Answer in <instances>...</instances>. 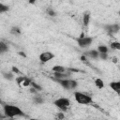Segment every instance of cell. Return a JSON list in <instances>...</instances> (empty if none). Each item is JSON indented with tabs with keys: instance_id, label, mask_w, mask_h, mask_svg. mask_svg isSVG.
<instances>
[{
	"instance_id": "cell-1",
	"label": "cell",
	"mask_w": 120,
	"mask_h": 120,
	"mask_svg": "<svg viewBox=\"0 0 120 120\" xmlns=\"http://www.w3.org/2000/svg\"><path fill=\"white\" fill-rule=\"evenodd\" d=\"M4 113L7 117L13 118L16 116H24L23 112L17 106L10 105V104H6L4 105Z\"/></svg>"
},
{
	"instance_id": "cell-2",
	"label": "cell",
	"mask_w": 120,
	"mask_h": 120,
	"mask_svg": "<svg viewBox=\"0 0 120 120\" xmlns=\"http://www.w3.org/2000/svg\"><path fill=\"white\" fill-rule=\"evenodd\" d=\"M74 97H75V100L79 103V104H82V105H86V104H90L92 103V98L84 93L82 92H75L74 93Z\"/></svg>"
},
{
	"instance_id": "cell-3",
	"label": "cell",
	"mask_w": 120,
	"mask_h": 120,
	"mask_svg": "<svg viewBox=\"0 0 120 120\" xmlns=\"http://www.w3.org/2000/svg\"><path fill=\"white\" fill-rule=\"evenodd\" d=\"M56 82H58V83L65 89L67 90H72L75 89L78 86V82L74 80L71 79H66V80H55Z\"/></svg>"
},
{
	"instance_id": "cell-4",
	"label": "cell",
	"mask_w": 120,
	"mask_h": 120,
	"mask_svg": "<svg viewBox=\"0 0 120 120\" xmlns=\"http://www.w3.org/2000/svg\"><path fill=\"white\" fill-rule=\"evenodd\" d=\"M53 104L58 108L60 109L61 111L65 112L68 109V107L70 106V100L67 98H57L56 100H54Z\"/></svg>"
},
{
	"instance_id": "cell-5",
	"label": "cell",
	"mask_w": 120,
	"mask_h": 120,
	"mask_svg": "<svg viewBox=\"0 0 120 120\" xmlns=\"http://www.w3.org/2000/svg\"><path fill=\"white\" fill-rule=\"evenodd\" d=\"M76 41L78 43V45L81 48H87L92 44L93 41V38L91 37H83V38H77Z\"/></svg>"
},
{
	"instance_id": "cell-6",
	"label": "cell",
	"mask_w": 120,
	"mask_h": 120,
	"mask_svg": "<svg viewBox=\"0 0 120 120\" xmlns=\"http://www.w3.org/2000/svg\"><path fill=\"white\" fill-rule=\"evenodd\" d=\"M105 31L110 34V35H114L119 32L120 30V25L118 23H112V24H106L104 25Z\"/></svg>"
},
{
	"instance_id": "cell-7",
	"label": "cell",
	"mask_w": 120,
	"mask_h": 120,
	"mask_svg": "<svg viewBox=\"0 0 120 120\" xmlns=\"http://www.w3.org/2000/svg\"><path fill=\"white\" fill-rule=\"evenodd\" d=\"M54 57V54L51 52H44L39 54V60L41 63H47Z\"/></svg>"
},
{
	"instance_id": "cell-8",
	"label": "cell",
	"mask_w": 120,
	"mask_h": 120,
	"mask_svg": "<svg viewBox=\"0 0 120 120\" xmlns=\"http://www.w3.org/2000/svg\"><path fill=\"white\" fill-rule=\"evenodd\" d=\"M83 55L88 56V57L93 58V59H98L99 57V52H98V50H90V51L85 52L83 53Z\"/></svg>"
},
{
	"instance_id": "cell-9",
	"label": "cell",
	"mask_w": 120,
	"mask_h": 120,
	"mask_svg": "<svg viewBox=\"0 0 120 120\" xmlns=\"http://www.w3.org/2000/svg\"><path fill=\"white\" fill-rule=\"evenodd\" d=\"M69 76H70V73H66V72H64V73H56V72H54L53 73V78H54V80H66V79H68L69 78Z\"/></svg>"
},
{
	"instance_id": "cell-10",
	"label": "cell",
	"mask_w": 120,
	"mask_h": 120,
	"mask_svg": "<svg viewBox=\"0 0 120 120\" xmlns=\"http://www.w3.org/2000/svg\"><path fill=\"white\" fill-rule=\"evenodd\" d=\"M110 87L117 94H120V82H110Z\"/></svg>"
},
{
	"instance_id": "cell-11",
	"label": "cell",
	"mask_w": 120,
	"mask_h": 120,
	"mask_svg": "<svg viewBox=\"0 0 120 120\" xmlns=\"http://www.w3.org/2000/svg\"><path fill=\"white\" fill-rule=\"evenodd\" d=\"M89 22H90V12L86 11V12H84V14L82 16V23L85 27H87Z\"/></svg>"
},
{
	"instance_id": "cell-12",
	"label": "cell",
	"mask_w": 120,
	"mask_h": 120,
	"mask_svg": "<svg viewBox=\"0 0 120 120\" xmlns=\"http://www.w3.org/2000/svg\"><path fill=\"white\" fill-rule=\"evenodd\" d=\"M52 69L53 73H54V72H56V73H64V72H66V70H67V68H66L65 67L60 66V65L53 66Z\"/></svg>"
},
{
	"instance_id": "cell-13",
	"label": "cell",
	"mask_w": 120,
	"mask_h": 120,
	"mask_svg": "<svg viewBox=\"0 0 120 120\" xmlns=\"http://www.w3.org/2000/svg\"><path fill=\"white\" fill-rule=\"evenodd\" d=\"M14 73L13 72H3V77L7 79L8 81H12L14 78Z\"/></svg>"
},
{
	"instance_id": "cell-14",
	"label": "cell",
	"mask_w": 120,
	"mask_h": 120,
	"mask_svg": "<svg viewBox=\"0 0 120 120\" xmlns=\"http://www.w3.org/2000/svg\"><path fill=\"white\" fill-rule=\"evenodd\" d=\"M95 84H96V86H97L98 88H99V89H102V88L104 87V82H103V81H102L101 79H99V78H97V79L95 80Z\"/></svg>"
},
{
	"instance_id": "cell-15",
	"label": "cell",
	"mask_w": 120,
	"mask_h": 120,
	"mask_svg": "<svg viewBox=\"0 0 120 120\" xmlns=\"http://www.w3.org/2000/svg\"><path fill=\"white\" fill-rule=\"evenodd\" d=\"M98 52H106V53H108L109 52V48L106 45H99L98 47Z\"/></svg>"
},
{
	"instance_id": "cell-16",
	"label": "cell",
	"mask_w": 120,
	"mask_h": 120,
	"mask_svg": "<svg viewBox=\"0 0 120 120\" xmlns=\"http://www.w3.org/2000/svg\"><path fill=\"white\" fill-rule=\"evenodd\" d=\"M8 50V45H7L5 42L1 41V42H0V52H1V53H4V52H6Z\"/></svg>"
},
{
	"instance_id": "cell-17",
	"label": "cell",
	"mask_w": 120,
	"mask_h": 120,
	"mask_svg": "<svg viewBox=\"0 0 120 120\" xmlns=\"http://www.w3.org/2000/svg\"><path fill=\"white\" fill-rule=\"evenodd\" d=\"M10 33L13 35H20L21 34V29L18 26H13L10 29Z\"/></svg>"
},
{
	"instance_id": "cell-18",
	"label": "cell",
	"mask_w": 120,
	"mask_h": 120,
	"mask_svg": "<svg viewBox=\"0 0 120 120\" xmlns=\"http://www.w3.org/2000/svg\"><path fill=\"white\" fill-rule=\"evenodd\" d=\"M110 45H111V48H112V50H120V42L113 41V42H112Z\"/></svg>"
},
{
	"instance_id": "cell-19",
	"label": "cell",
	"mask_w": 120,
	"mask_h": 120,
	"mask_svg": "<svg viewBox=\"0 0 120 120\" xmlns=\"http://www.w3.org/2000/svg\"><path fill=\"white\" fill-rule=\"evenodd\" d=\"M34 102L38 105V104H42V103L44 102V100H43V98H42L41 97L36 96V97H34Z\"/></svg>"
},
{
	"instance_id": "cell-20",
	"label": "cell",
	"mask_w": 120,
	"mask_h": 120,
	"mask_svg": "<svg viewBox=\"0 0 120 120\" xmlns=\"http://www.w3.org/2000/svg\"><path fill=\"white\" fill-rule=\"evenodd\" d=\"M47 14H48L49 16H51V17H55V16H56V12H55V10L52 9V8H47Z\"/></svg>"
},
{
	"instance_id": "cell-21",
	"label": "cell",
	"mask_w": 120,
	"mask_h": 120,
	"mask_svg": "<svg viewBox=\"0 0 120 120\" xmlns=\"http://www.w3.org/2000/svg\"><path fill=\"white\" fill-rule=\"evenodd\" d=\"M25 79H26L25 76H22H22H19V77L16 78V82H17L18 84H22Z\"/></svg>"
},
{
	"instance_id": "cell-22",
	"label": "cell",
	"mask_w": 120,
	"mask_h": 120,
	"mask_svg": "<svg viewBox=\"0 0 120 120\" xmlns=\"http://www.w3.org/2000/svg\"><path fill=\"white\" fill-rule=\"evenodd\" d=\"M8 9L9 8H8V7L7 5H4V4L0 3V13H4V12L8 11Z\"/></svg>"
},
{
	"instance_id": "cell-23",
	"label": "cell",
	"mask_w": 120,
	"mask_h": 120,
	"mask_svg": "<svg viewBox=\"0 0 120 120\" xmlns=\"http://www.w3.org/2000/svg\"><path fill=\"white\" fill-rule=\"evenodd\" d=\"M31 87L35 88L37 91H41V90H42V87H41L39 84H38V83H36L35 82H33V81H32V82H31Z\"/></svg>"
},
{
	"instance_id": "cell-24",
	"label": "cell",
	"mask_w": 120,
	"mask_h": 120,
	"mask_svg": "<svg viewBox=\"0 0 120 120\" xmlns=\"http://www.w3.org/2000/svg\"><path fill=\"white\" fill-rule=\"evenodd\" d=\"M101 60H107L108 59V53L106 52H99V57Z\"/></svg>"
},
{
	"instance_id": "cell-25",
	"label": "cell",
	"mask_w": 120,
	"mask_h": 120,
	"mask_svg": "<svg viewBox=\"0 0 120 120\" xmlns=\"http://www.w3.org/2000/svg\"><path fill=\"white\" fill-rule=\"evenodd\" d=\"M31 82H32V81H31L29 78H27V77H26V79L24 80V82H23L22 85H23V86H25V87H27V86L31 85Z\"/></svg>"
},
{
	"instance_id": "cell-26",
	"label": "cell",
	"mask_w": 120,
	"mask_h": 120,
	"mask_svg": "<svg viewBox=\"0 0 120 120\" xmlns=\"http://www.w3.org/2000/svg\"><path fill=\"white\" fill-rule=\"evenodd\" d=\"M11 72H13V73H15V74H19V73H20V70L18 69V68H16V67H12V68H11Z\"/></svg>"
},
{
	"instance_id": "cell-27",
	"label": "cell",
	"mask_w": 120,
	"mask_h": 120,
	"mask_svg": "<svg viewBox=\"0 0 120 120\" xmlns=\"http://www.w3.org/2000/svg\"><path fill=\"white\" fill-rule=\"evenodd\" d=\"M64 117H65V115H64L63 112H58V113H57V118H58L59 120H63Z\"/></svg>"
},
{
	"instance_id": "cell-28",
	"label": "cell",
	"mask_w": 120,
	"mask_h": 120,
	"mask_svg": "<svg viewBox=\"0 0 120 120\" xmlns=\"http://www.w3.org/2000/svg\"><path fill=\"white\" fill-rule=\"evenodd\" d=\"M29 91H30L32 94H36V93L38 92V91H37L35 88H33V87H30V90H29Z\"/></svg>"
},
{
	"instance_id": "cell-29",
	"label": "cell",
	"mask_w": 120,
	"mask_h": 120,
	"mask_svg": "<svg viewBox=\"0 0 120 120\" xmlns=\"http://www.w3.org/2000/svg\"><path fill=\"white\" fill-rule=\"evenodd\" d=\"M18 53H19V55H21V56H22V57H26V54H25L23 52H19Z\"/></svg>"
},
{
	"instance_id": "cell-30",
	"label": "cell",
	"mask_w": 120,
	"mask_h": 120,
	"mask_svg": "<svg viewBox=\"0 0 120 120\" xmlns=\"http://www.w3.org/2000/svg\"><path fill=\"white\" fill-rule=\"evenodd\" d=\"M81 60L83 61V62H85V61H86V56H85V55H82V56H81Z\"/></svg>"
},
{
	"instance_id": "cell-31",
	"label": "cell",
	"mask_w": 120,
	"mask_h": 120,
	"mask_svg": "<svg viewBox=\"0 0 120 120\" xmlns=\"http://www.w3.org/2000/svg\"><path fill=\"white\" fill-rule=\"evenodd\" d=\"M112 62H113V63H115V64L117 63V58H116V57H112Z\"/></svg>"
},
{
	"instance_id": "cell-32",
	"label": "cell",
	"mask_w": 120,
	"mask_h": 120,
	"mask_svg": "<svg viewBox=\"0 0 120 120\" xmlns=\"http://www.w3.org/2000/svg\"><path fill=\"white\" fill-rule=\"evenodd\" d=\"M30 120H38V119H36V118H31Z\"/></svg>"
},
{
	"instance_id": "cell-33",
	"label": "cell",
	"mask_w": 120,
	"mask_h": 120,
	"mask_svg": "<svg viewBox=\"0 0 120 120\" xmlns=\"http://www.w3.org/2000/svg\"><path fill=\"white\" fill-rule=\"evenodd\" d=\"M119 15H120V11H119Z\"/></svg>"
}]
</instances>
